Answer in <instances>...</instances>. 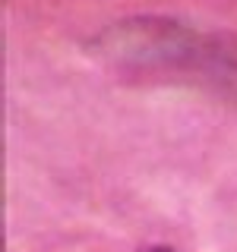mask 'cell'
<instances>
[{
    "label": "cell",
    "mask_w": 237,
    "mask_h": 252,
    "mask_svg": "<svg viewBox=\"0 0 237 252\" xmlns=\"http://www.w3.org/2000/svg\"><path fill=\"white\" fill-rule=\"evenodd\" d=\"M202 35L164 16H133L95 35L92 57L123 79H177L196 73Z\"/></svg>",
    "instance_id": "obj_1"
},
{
    "label": "cell",
    "mask_w": 237,
    "mask_h": 252,
    "mask_svg": "<svg viewBox=\"0 0 237 252\" xmlns=\"http://www.w3.org/2000/svg\"><path fill=\"white\" fill-rule=\"evenodd\" d=\"M193 82L205 85L212 94L237 104V32L202 35Z\"/></svg>",
    "instance_id": "obj_2"
},
{
    "label": "cell",
    "mask_w": 237,
    "mask_h": 252,
    "mask_svg": "<svg viewBox=\"0 0 237 252\" xmlns=\"http://www.w3.org/2000/svg\"><path fill=\"white\" fill-rule=\"evenodd\" d=\"M146 252H174V249H168V246H152V249H146Z\"/></svg>",
    "instance_id": "obj_3"
}]
</instances>
